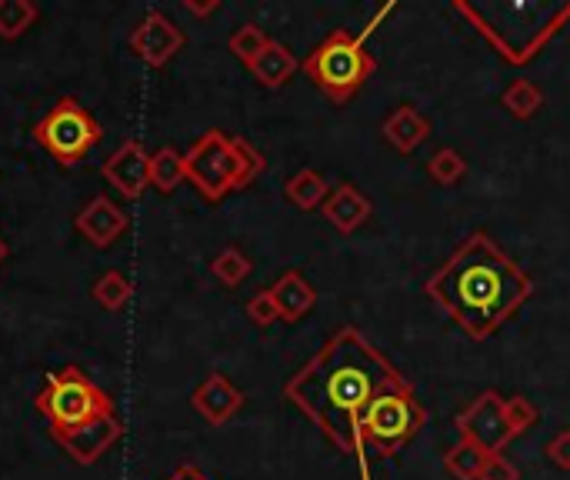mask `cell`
Segmentation results:
<instances>
[{
    "mask_svg": "<svg viewBox=\"0 0 570 480\" xmlns=\"http://www.w3.org/2000/svg\"><path fill=\"white\" fill-rule=\"evenodd\" d=\"M411 384L357 327H341L287 384L284 398L314 421V428L341 451L361 461L364 480H371L364 461L361 421L371 401L391 388Z\"/></svg>",
    "mask_w": 570,
    "mask_h": 480,
    "instance_id": "6da1fadb",
    "label": "cell"
},
{
    "mask_svg": "<svg viewBox=\"0 0 570 480\" xmlns=\"http://www.w3.org/2000/svg\"><path fill=\"white\" fill-rule=\"evenodd\" d=\"M424 291L468 337L488 341L531 301L534 281L488 231H471Z\"/></svg>",
    "mask_w": 570,
    "mask_h": 480,
    "instance_id": "7a4b0ae2",
    "label": "cell"
},
{
    "mask_svg": "<svg viewBox=\"0 0 570 480\" xmlns=\"http://www.w3.org/2000/svg\"><path fill=\"white\" fill-rule=\"evenodd\" d=\"M451 7L511 67H528L531 60H538V53L564 27H570V0H561V3H524V0H511V3H494L488 10H481L471 0H454Z\"/></svg>",
    "mask_w": 570,
    "mask_h": 480,
    "instance_id": "3957f363",
    "label": "cell"
},
{
    "mask_svg": "<svg viewBox=\"0 0 570 480\" xmlns=\"http://www.w3.org/2000/svg\"><path fill=\"white\" fill-rule=\"evenodd\" d=\"M184 170H187V180L197 187V194L217 204L227 194L250 187L267 170V160L250 140L210 127L187 147Z\"/></svg>",
    "mask_w": 570,
    "mask_h": 480,
    "instance_id": "277c9868",
    "label": "cell"
},
{
    "mask_svg": "<svg viewBox=\"0 0 570 480\" xmlns=\"http://www.w3.org/2000/svg\"><path fill=\"white\" fill-rule=\"evenodd\" d=\"M304 74L314 80V87L334 100V104H347L361 94V87L374 77L377 70V57L367 50V43L361 37H354L351 30H334L327 33L307 57H304Z\"/></svg>",
    "mask_w": 570,
    "mask_h": 480,
    "instance_id": "5b68a950",
    "label": "cell"
},
{
    "mask_svg": "<svg viewBox=\"0 0 570 480\" xmlns=\"http://www.w3.org/2000/svg\"><path fill=\"white\" fill-rule=\"evenodd\" d=\"M37 411L47 418L53 438L114 414V401L80 368H63L47 374V388L37 394Z\"/></svg>",
    "mask_w": 570,
    "mask_h": 480,
    "instance_id": "8992f818",
    "label": "cell"
},
{
    "mask_svg": "<svg viewBox=\"0 0 570 480\" xmlns=\"http://www.w3.org/2000/svg\"><path fill=\"white\" fill-rule=\"evenodd\" d=\"M428 424V411L417 401L414 388H391L371 401L361 421V441L377 458H394L404 444H411Z\"/></svg>",
    "mask_w": 570,
    "mask_h": 480,
    "instance_id": "52a82bcc",
    "label": "cell"
},
{
    "mask_svg": "<svg viewBox=\"0 0 570 480\" xmlns=\"http://www.w3.org/2000/svg\"><path fill=\"white\" fill-rule=\"evenodd\" d=\"M33 140L43 154H50V160H57L60 167H73L80 164L104 137L100 124L90 117V110L73 100V97H60L37 124H33Z\"/></svg>",
    "mask_w": 570,
    "mask_h": 480,
    "instance_id": "ba28073f",
    "label": "cell"
},
{
    "mask_svg": "<svg viewBox=\"0 0 570 480\" xmlns=\"http://www.w3.org/2000/svg\"><path fill=\"white\" fill-rule=\"evenodd\" d=\"M504 401H508V398H501L494 388L484 391V394H478V398L454 418L458 434L478 441V444L488 448L491 454H501V451L518 438L514 428H511V421H508Z\"/></svg>",
    "mask_w": 570,
    "mask_h": 480,
    "instance_id": "9c48e42d",
    "label": "cell"
},
{
    "mask_svg": "<svg viewBox=\"0 0 570 480\" xmlns=\"http://www.w3.org/2000/svg\"><path fill=\"white\" fill-rule=\"evenodd\" d=\"M187 37L184 30L164 13V10H150L144 13V20L134 27L130 33V50L147 63V67H167L180 50H184Z\"/></svg>",
    "mask_w": 570,
    "mask_h": 480,
    "instance_id": "30bf717a",
    "label": "cell"
},
{
    "mask_svg": "<svg viewBox=\"0 0 570 480\" xmlns=\"http://www.w3.org/2000/svg\"><path fill=\"white\" fill-rule=\"evenodd\" d=\"M104 180L124 197L140 200L150 187V154L140 140H124L107 160H104Z\"/></svg>",
    "mask_w": 570,
    "mask_h": 480,
    "instance_id": "8fae6325",
    "label": "cell"
},
{
    "mask_svg": "<svg viewBox=\"0 0 570 480\" xmlns=\"http://www.w3.org/2000/svg\"><path fill=\"white\" fill-rule=\"evenodd\" d=\"M120 421L117 414H107V418H97L77 431H67V434H53V441L67 451V458L80 468H90L97 464L117 441H120Z\"/></svg>",
    "mask_w": 570,
    "mask_h": 480,
    "instance_id": "7c38bea8",
    "label": "cell"
},
{
    "mask_svg": "<svg viewBox=\"0 0 570 480\" xmlns=\"http://www.w3.org/2000/svg\"><path fill=\"white\" fill-rule=\"evenodd\" d=\"M190 404H194V411H197L210 428H224V424L244 408V391L234 388L227 374L210 371V374L194 388Z\"/></svg>",
    "mask_w": 570,
    "mask_h": 480,
    "instance_id": "4fadbf2b",
    "label": "cell"
},
{
    "mask_svg": "<svg viewBox=\"0 0 570 480\" xmlns=\"http://www.w3.org/2000/svg\"><path fill=\"white\" fill-rule=\"evenodd\" d=\"M73 227L83 234V241H87L90 247L104 251V247H110V244L127 231V214H124L120 204H114L107 194H100V197H94V200L77 214Z\"/></svg>",
    "mask_w": 570,
    "mask_h": 480,
    "instance_id": "5bb4252c",
    "label": "cell"
},
{
    "mask_svg": "<svg viewBox=\"0 0 570 480\" xmlns=\"http://www.w3.org/2000/svg\"><path fill=\"white\" fill-rule=\"evenodd\" d=\"M324 217L327 224H334L341 234H354L357 227H364L374 214V204L364 190H357L354 184H337L331 190V197L324 200Z\"/></svg>",
    "mask_w": 570,
    "mask_h": 480,
    "instance_id": "9a60e30c",
    "label": "cell"
},
{
    "mask_svg": "<svg viewBox=\"0 0 570 480\" xmlns=\"http://www.w3.org/2000/svg\"><path fill=\"white\" fill-rule=\"evenodd\" d=\"M384 140L397 150V154H414L428 137H431V120L414 107V104H397L384 124H381Z\"/></svg>",
    "mask_w": 570,
    "mask_h": 480,
    "instance_id": "2e32d148",
    "label": "cell"
},
{
    "mask_svg": "<svg viewBox=\"0 0 570 480\" xmlns=\"http://www.w3.org/2000/svg\"><path fill=\"white\" fill-rule=\"evenodd\" d=\"M271 294H274L281 321H287V324L304 321L314 311V304H317V287L301 271H284L277 277V284L271 287Z\"/></svg>",
    "mask_w": 570,
    "mask_h": 480,
    "instance_id": "e0dca14e",
    "label": "cell"
},
{
    "mask_svg": "<svg viewBox=\"0 0 570 480\" xmlns=\"http://www.w3.org/2000/svg\"><path fill=\"white\" fill-rule=\"evenodd\" d=\"M297 67H301V60L294 57V50H291L287 43L271 40V43H267V50H264V53H261L247 70L254 74V80H257L261 87L277 90V87H284V84L297 74Z\"/></svg>",
    "mask_w": 570,
    "mask_h": 480,
    "instance_id": "ac0fdd59",
    "label": "cell"
},
{
    "mask_svg": "<svg viewBox=\"0 0 570 480\" xmlns=\"http://www.w3.org/2000/svg\"><path fill=\"white\" fill-rule=\"evenodd\" d=\"M488 461H491V451H488V448H481V444L471 441V438H461L454 448H448V454H444V471L454 480H481Z\"/></svg>",
    "mask_w": 570,
    "mask_h": 480,
    "instance_id": "d6986e66",
    "label": "cell"
},
{
    "mask_svg": "<svg viewBox=\"0 0 570 480\" xmlns=\"http://www.w3.org/2000/svg\"><path fill=\"white\" fill-rule=\"evenodd\" d=\"M284 197L301 210H314V207H324V200L331 197V184L314 167H304L284 184Z\"/></svg>",
    "mask_w": 570,
    "mask_h": 480,
    "instance_id": "ffe728a7",
    "label": "cell"
},
{
    "mask_svg": "<svg viewBox=\"0 0 570 480\" xmlns=\"http://www.w3.org/2000/svg\"><path fill=\"white\" fill-rule=\"evenodd\" d=\"M501 104L508 107V114H511V117H518V120H531V117L544 107V90H541L534 80L518 77V80H511V84H508V90L501 94Z\"/></svg>",
    "mask_w": 570,
    "mask_h": 480,
    "instance_id": "44dd1931",
    "label": "cell"
},
{
    "mask_svg": "<svg viewBox=\"0 0 570 480\" xmlns=\"http://www.w3.org/2000/svg\"><path fill=\"white\" fill-rule=\"evenodd\" d=\"M184 180V154H177L174 147H160L157 154H150V187H157L160 194H174Z\"/></svg>",
    "mask_w": 570,
    "mask_h": 480,
    "instance_id": "7402d4cb",
    "label": "cell"
},
{
    "mask_svg": "<svg viewBox=\"0 0 570 480\" xmlns=\"http://www.w3.org/2000/svg\"><path fill=\"white\" fill-rule=\"evenodd\" d=\"M40 17V7L33 0H0V37L17 40L23 37Z\"/></svg>",
    "mask_w": 570,
    "mask_h": 480,
    "instance_id": "603a6c76",
    "label": "cell"
},
{
    "mask_svg": "<svg viewBox=\"0 0 570 480\" xmlns=\"http://www.w3.org/2000/svg\"><path fill=\"white\" fill-rule=\"evenodd\" d=\"M428 177L438 187H458L468 177V160L454 147H441L428 157Z\"/></svg>",
    "mask_w": 570,
    "mask_h": 480,
    "instance_id": "cb8c5ba5",
    "label": "cell"
},
{
    "mask_svg": "<svg viewBox=\"0 0 570 480\" xmlns=\"http://www.w3.org/2000/svg\"><path fill=\"white\" fill-rule=\"evenodd\" d=\"M250 271H254V264H250V257H247L240 247H224V251L214 257V264H210V274H214L220 284H227V287H240V284L250 277Z\"/></svg>",
    "mask_w": 570,
    "mask_h": 480,
    "instance_id": "d4e9b609",
    "label": "cell"
},
{
    "mask_svg": "<svg viewBox=\"0 0 570 480\" xmlns=\"http://www.w3.org/2000/svg\"><path fill=\"white\" fill-rule=\"evenodd\" d=\"M267 43H271V37H267L264 27H257V23H240V27L230 33V40H227L230 53H234L240 63H247V67L267 50Z\"/></svg>",
    "mask_w": 570,
    "mask_h": 480,
    "instance_id": "484cf974",
    "label": "cell"
},
{
    "mask_svg": "<svg viewBox=\"0 0 570 480\" xmlns=\"http://www.w3.org/2000/svg\"><path fill=\"white\" fill-rule=\"evenodd\" d=\"M134 294V284L120 274V271H107L104 277H97L94 284V301L104 307V311H120Z\"/></svg>",
    "mask_w": 570,
    "mask_h": 480,
    "instance_id": "4316f807",
    "label": "cell"
},
{
    "mask_svg": "<svg viewBox=\"0 0 570 480\" xmlns=\"http://www.w3.org/2000/svg\"><path fill=\"white\" fill-rule=\"evenodd\" d=\"M504 411H508V421H511V428H514V434L521 438V434H528L534 424H538V408L528 401V398H508L504 401Z\"/></svg>",
    "mask_w": 570,
    "mask_h": 480,
    "instance_id": "83f0119b",
    "label": "cell"
},
{
    "mask_svg": "<svg viewBox=\"0 0 570 480\" xmlns=\"http://www.w3.org/2000/svg\"><path fill=\"white\" fill-rule=\"evenodd\" d=\"M247 317L257 324V327H271V324H277L281 321V314H277V304H274V294H271V287H264V291H257L250 301H247Z\"/></svg>",
    "mask_w": 570,
    "mask_h": 480,
    "instance_id": "f1b7e54d",
    "label": "cell"
},
{
    "mask_svg": "<svg viewBox=\"0 0 570 480\" xmlns=\"http://www.w3.org/2000/svg\"><path fill=\"white\" fill-rule=\"evenodd\" d=\"M548 458H551L554 468H561V471H568L570 474V428L558 431V434L548 441Z\"/></svg>",
    "mask_w": 570,
    "mask_h": 480,
    "instance_id": "f546056e",
    "label": "cell"
},
{
    "mask_svg": "<svg viewBox=\"0 0 570 480\" xmlns=\"http://www.w3.org/2000/svg\"><path fill=\"white\" fill-rule=\"evenodd\" d=\"M481 480H521V471L504 454H491V461H488Z\"/></svg>",
    "mask_w": 570,
    "mask_h": 480,
    "instance_id": "4dcf8cb0",
    "label": "cell"
},
{
    "mask_svg": "<svg viewBox=\"0 0 570 480\" xmlns=\"http://www.w3.org/2000/svg\"><path fill=\"white\" fill-rule=\"evenodd\" d=\"M167 480H210V478H207L200 468H194V464H184V468H177V471H174V474H170Z\"/></svg>",
    "mask_w": 570,
    "mask_h": 480,
    "instance_id": "1f68e13d",
    "label": "cell"
},
{
    "mask_svg": "<svg viewBox=\"0 0 570 480\" xmlns=\"http://www.w3.org/2000/svg\"><path fill=\"white\" fill-rule=\"evenodd\" d=\"M220 3L217 0H210V3H194V0H184V10L187 13H194V17H207V13H214Z\"/></svg>",
    "mask_w": 570,
    "mask_h": 480,
    "instance_id": "d6a6232c",
    "label": "cell"
},
{
    "mask_svg": "<svg viewBox=\"0 0 570 480\" xmlns=\"http://www.w3.org/2000/svg\"><path fill=\"white\" fill-rule=\"evenodd\" d=\"M7 254H10V251H7V241H3V237H0V264H3V261H7Z\"/></svg>",
    "mask_w": 570,
    "mask_h": 480,
    "instance_id": "836d02e7",
    "label": "cell"
}]
</instances>
